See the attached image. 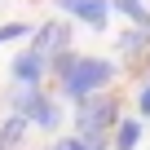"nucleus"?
Instances as JSON below:
<instances>
[{"label":"nucleus","mask_w":150,"mask_h":150,"mask_svg":"<svg viewBox=\"0 0 150 150\" xmlns=\"http://www.w3.org/2000/svg\"><path fill=\"white\" fill-rule=\"evenodd\" d=\"M44 75H49V57H40L35 49L18 53V57H13V66H9V80H22V84H40Z\"/></svg>","instance_id":"6"},{"label":"nucleus","mask_w":150,"mask_h":150,"mask_svg":"<svg viewBox=\"0 0 150 150\" xmlns=\"http://www.w3.org/2000/svg\"><path fill=\"white\" fill-rule=\"evenodd\" d=\"M110 9L124 13V18H132V27H146L150 31V9L141 5V0H110Z\"/></svg>","instance_id":"10"},{"label":"nucleus","mask_w":150,"mask_h":150,"mask_svg":"<svg viewBox=\"0 0 150 150\" xmlns=\"http://www.w3.org/2000/svg\"><path fill=\"white\" fill-rule=\"evenodd\" d=\"M146 62H150V53H146Z\"/></svg>","instance_id":"14"},{"label":"nucleus","mask_w":150,"mask_h":150,"mask_svg":"<svg viewBox=\"0 0 150 150\" xmlns=\"http://www.w3.org/2000/svg\"><path fill=\"white\" fill-rule=\"evenodd\" d=\"M31 49L40 53V57H57V53H66L71 49V22H40L35 31H31Z\"/></svg>","instance_id":"3"},{"label":"nucleus","mask_w":150,"mask_h":150,"mask_svg":"<svg viewBox=\"0 0 150 150\" xmlns=\"http://www.w3.org/2000/svg\"><path fill=\"white\" fill-rule=\"evenodd\" d=\"M40 97V84H22V80H13L9 84V106L18 110V115H27V106Z\"/></svg>","instance_id":"8"},{"label":"nucleus","mask_w":150,"mask_h":150,"mask_svg":"<svg viewBox=\"0 0 150 150\" xmlns=\"http://www.w3.org/2000/svg\"><path fill=\"white\" fill-rule=\"evenodd\" d=\"M27 128H31V119L13 110V115L5 119V124H0V146H5V150H13V146H18V141L27 137Z\"/></svg>","instance_id":"7"},{"label":"nucleus","mask_w":150,"mask_h":150,"mask_svg":"<svg viewBox=\"0 0 150 150\" xmlns=\"http://www.w3.org/2000/svg\"><path fill=\"white\" fill-rule=\"evenodd\" d=\"M115 124H119V97L115 93H93L84 102H75V137L88 150H106Z\"/></svg>","instance_id":"2"},{"label":"nucleus","mask_w":150,"mask_h":150,"mask_svg":"<svg viewBox=\"0 0 150 150\" xmlns=\"http://www.w3.org/2000/svg\"><path fill=\"white\" fill-rule=\"evenodd\" d=\"M27 119H31V128H40V132H53V128H62V106L40 88V97L27 106Z\"/></svg>","instance_id":"5"},{"label":"nucleus","mask_w":150,"mask_h":150,"mask_svg":"<svg viewBox=\"0 0 150 150\" xmlns=\"http://www.w3.org/2000/svg\"><path fill=\"white\" fill-rule=\"evenodd\" d=\"M115 80V62L106 57H84V53H75L62 71H57V93L66 102H84L93 93H102L106 84Z\"/></svg>","instance_id":"1"},{"label":"nucleus","mask_w":150,"mask_h":150,"mask_svg":"<svg viewBox=\"0 0 150 150\" xmlns=\"http://www.w3.org/2000/svg\"><path fill=\"white\" fill-rule=\"evenodd\" d=\"M53 150H88V146H84L80 137L71 132V137H57V141H53Z\"/></svg>","instance_id":"12"},{"label":"nucleus","mask_w":150,"mask_h":150,"mask_svg":"<svg viewBox=\"0 0 150 150\" xmlns=\"http://www.w3.org/2000/svg\"><path fill=\"white\" fill-rule=\"evenodd\" d=\"M137 110H141V115L150 119V80H146V84L137 88Z\"/></svg>","instance_id":"13"},{"label":"nucleus","mask_w":150,"mask_h":150,"mask_svg":"<svg viewBox=\"0 0 150 150\" xmlns=\"http://www.w3.org/2000/svg\"><path fill=\"white\" fill-rule=\"evenodd\" d=\"M141 141V119H119L115 124V150H137Z\"/></svg>","instance_id":"9"},{"label":"nucleus","mask_w":150,"mask_h":150,"mask_svg":"<svg viewBox=\"0 0 150 150\" xmlns=\"http://www.w3.org/2000/svg\"><path fill=\"white\" fill-rule=\"evenodd\" d=\"M0 150H5V146H0Z\"/></svg>","instance_id":"15"},{"label":"nucleus","mask_w":150,"mask_h":150,"mask_svg":"<svg viewBox=\"0 0 150 150\" xmlns=\"http://www.w3.org/2000/svg\"><path fill=\"white\" fill-rule=\"evenodd\" d=\"M57 9L75 22H84L93 31H106V18H110V0H57Z\"/></svg>","instance_id":"4"},{"label":"nucleus","mask_w":150,"mask_h":150,"mask_svg":"<svg viewBox=\"0 0 150 150\" xmlns=\"http://www.w3.org/2000/svg\"><path fill=\"white\" fill-rule=\"evenodd\" d=\"M146 44H150V31L146 27H132V31L119 35V53H146Z\"/></svg>","instance_id":"11"}]
</instances>
